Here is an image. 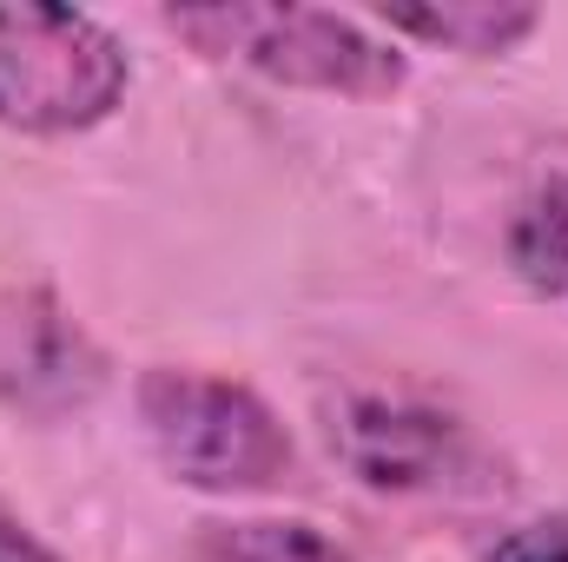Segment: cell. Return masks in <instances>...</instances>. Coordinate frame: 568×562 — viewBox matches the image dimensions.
<instances>
[{"label":"cell","mask_w":568,"mask_h":562,"mask_svg":"<svg viewBox=\"0 0 568 562\" xmlns=\"http://www.w3.org/2000/svg\"><path fill=\"white\" fill-rule=\"evenodd\" d=\"M390 33H410L429 47H449V53H509L523 47L542 13L536 7H503V0H443V7H384L377 13Z\"/></svg>","instance_id":"obj_5"},{"label":"cell","mask_w":568,"mask_h":562,"mask_svg":"<svg viewBox=\"0 0 568 562\" xmlns=\"http://www.w3.org/2000/svg\"><path fill=\"white\" fill-rule=\"evenodd\" d=\"M165 27L212 60H239L278 87L384 100L404 87V60L377 47L357 20L317 7H172Z\"/></svg>","instance_id":"obj_1"},{"label":"cell","mask_w":568,"mask_h":562,"mask_svg":"<svg viewBox=\"0 0 568 562\" xmlns=\"http://www.w3.org/2000/svg\"><path fill=\"white\" fill-rule=\"evenodd\" d=\"M140 418L159 463L192 490H272L291 470V436L272 404L232 378L205 371H152L140 384Z\"/></svg>","instance_id":"obj_3"},{"label":"cell","mask_w":568,"mask_h":562,"mask_svg":"<svg viewBox=\"0 0 568 562\" xmlns=\"http://www.w3.org/2000/svg\"><path fill=\"white\" fill-rule=\"evenodd\" d=\"M483 562H568V523H529V530L503 536Z\"/></svg>","instance_id":"obj_8"},{"label":"cell","mask_w":568,"mask_h":562,"mask_svg":"<svg viewBox=\"0 0 568 562\" xmlns=\"http://www.w3.org/2000/svg\"><path fill=\"white\" fill-rule=\"evenodd\" d=\"M337 450L377 490H424L456 456V423L436 418V411H417V404L364 398L337 423Z\"/></svg>","instance_id":"obj_4"},{"label":"cell","mask_w":568,"mask_h":562,"mask_svg":"<svg viewBox=\"0 0 568 562\" xmlns=\"http://www.w3.org/2000/svg\"><path fill=\"white\" fill-rule=\"evenodd\" d=\"M0 562H53L40 550V536L27 530V523H13L7 510H0Z\"/></svg>","instance_id":"obj_9"},{"label":"cell","mask_w":568,"mask_h":562,"mask_svg":"<svg viewBox=\"0 0 568 562\" xmlns=\"http://www.w3.org/2000/svg\"><path fill=\"white\" fill-rule=\"evenodd\" d=\"M205 562H351L311 523H232L205 536Z\"/></svg>","instance_id":"obj_6"},{"label":"cell","mask_w":568,"mask_h":562,"mask_svg":"<svg viewBox=\"0 0 568 562\" xmlns=\"http://www.w3.org/2000/svg\"><path fill=\"white\" fill-rule=\"evenodd\" d=\"M120 40L73 7L0 0V127L13 133H87L126 100Z\"/></svg>","instance_id":"obj_2"},{"label":"cell","mask_w":568,"mask_h":562,"mask_svg":"<svg viewBox=\"0 0 568 562\" xmlns=\"http://www.w3.org/2000/svg\"><path fill=\"white\" fill-rule=\"evenodd\" d=\"M516 252H523V265L542 284H568V192H549V199L523 219Z\"/></svg>","instance_id":"obj_7"}]
</instances>
